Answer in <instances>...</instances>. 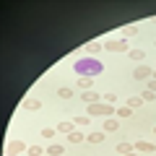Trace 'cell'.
Returning a JSON list of instances; mask_svg holds the SVG:
<instances>
[{
    "label": "cell",
    "instance_id": "1",
    "mask_svg": "<svg viewBox=\"0 0 156 156\" xmlns=\"http://www.w3.org/2000/svg\"><path fill=\"white\" fill-rule=\"evenodd\" d=\"M112 115H117V109L112 104H107V101H99V104L89 107V117H112Z\"/></svg>",
    "mask_w": 156,
    "mask_h": 156
},
{
    "label": "cell",
    "instance_id": "2",
    "mask_svg": "<svg viewBox=\"0 0 156 156\" xmlns=\"http://www.w3.org/2000/svg\"><path fill=\"white\" fill-rule=\"evenodd\" d=\"M104 47H107V52H130L128 39H107Z\"/></svg>",
    "mask_w": 156,
    "mask_h": 156
},
{
    "label": "cell",
    "instance_id": "3",
    "mask_svg": "<svg viewBox=\"0 0 156 156\" xmlns=\"http://www.w3.org/2000/svg\"><path fill=\"white\" fill-rule=\"evenodd\" d=\"M23 151H29L23 140H11V143L5 146V156H18V154H23Z\"/></svg>",
    "mask_w": 156,
    "mask_h": 156
},
{
    "label": "cell",
    "instance_id": "4",
    "mask_svg": "<svg viewBox=\"0 0 156 156\" xmlns=\"http://www.w3.org/2000/svg\"><path fill=\"white\" fill-rule=\"evenodd\" d=\"M76 70H81V76H83V70H91V76H94V73L101 70V65H99L96 60H81V62L76 65Z\"/></svg>",
    "mask_w": 156,
    "mask_h": 156
},
{
    "label": "cell",
    "instance_id": "5",
    "mask_svg": "<svg viewBox=\"0 0 156 156\" xmlns=\"http://www.w3.org/2000/svg\"><path fill=\"white\" fill-rule=\"evenodd\" d=\"M154 76V70H151V65H138L133 70V78L135 81H148V78Z\"/></svg>",
    "mask_w": 156,
    "mask_h": 156
},
{
    "label": "cell",
    "instance_id": "6",
    "mask_svg": "<svg viewBox=\"0 0 156 156\" xmlns=\"http://www.w3.org/2000/svg\"><path fill=\"white\" fill-rule=\"evenodd\" d=\"M81 99H83L86 107H91V104H99V101H101V94H96V91H83Z\"/></svg>",
    "mask_w": 156,
    "mask_h": 156
},
{
    "label": "cell",
    "instance_id": "7",
    "mask_svg": "<svg viewBox=\"0 0 156 156\" xmlns=\"http://www.w3.org/2000/svg\"><path fill=\"white\" fill-rule=\"evenodd\" d=\"M78 89L81 91H91L94 89V76H78Z\"/></svg>",
    "mask_w": 156,
    "mask_h": 156
},
{
    "label": "cell",
    "instance_id": "8",
    "mask_svg": "<svg viewBox=\"0 0 156 156\" xmlns=\"http://www.w3.org/2000/svg\"><path fill=\"white\" fill-rule=\"evenodd\" d=\"M133 146H135L138 154H154V151H156V146L148 143V140H138V143H133Z\"/></svg>",
    "mask_w": 156,
    "mask_h": 156
},
{
    "label": "cell",
    "instance_id": "9",
    "mask_svg": "<svg viewBox=\"0 0 156 156\" xmlns=\"http://www.w3.org/2000/svg\"><path fill=\"white\" fill-rule=\"evenodd\" d=\"M23 109H29V112H37V109H42V101H39L37 96H29V99H23Z\"/></svg>",
    "mask_w": 156,
    "mask_h": 156
},
{
    "label": "cell",
    "instance_id": "10",
    "mask_svg": "<svg viewBox=\"0 0 156 156\" xmlns=\"http://www.w3.org/2000/svg\"><path fill=\"white\" fill-rule=\"evenodd\" d=\"M104 138H107L104 130H94V133H86V140H89V143H104Z\"/></svg>",
    "mask_w": 156,
    "mask_h": 156
},
{
    "label": "cell",
    "instance_id": "11",
    "mask_svg": "<svg viewBox=\"0 0 156 156\" xmlns=\"http://www.w3.org/2000/svg\"><path fill=\"white\" fill-rule=\"evenodd\" d=\"M73 130H76V122H73V120H65V122L57 125V133H62V135H70Z\"/></svg>",
    "mask_w": 156,
    "mask_h": 156
},
{
    "label": "cell",
    "instance_id": "12",
    "mask_svg": "<svg viewBox=\"0 0 156 156\" xmlns=\"http://www.w3.org/2000/svg\"><path fill=\"white\" fill-rule=\"evenodd\" d=\"M117 128H120L117 117H107V120H104V133H115Z\"/></svg>",
    "mask_w": 156,
    "mask_h": 156
},
{
    "label": "cell",
    "instance_id": "13",
    "mask_svg": "<svg viewBox=\"0 0 156 156\" xmlns=\"http://www.w3.org/2000/svg\"><path fill=\"white\" fill-rule=\"evenodd\" d=\"M120 34H122V39L135 37V34H138V26H135V23H130V26H122V29H120Z\"/></svg>",
    "mask_w": 156,
    "mask_h": 156
},
{
    "label": "cell",
    "instance_id": "14",
    "mask_svg": "<svg viewBox=\"0 0 156 156\" xmlns=\"http://www.w3.org/2000/svg\"><path fill=\"white\" fill-rule=\"evenodd\" d=\"M68 140H70V143H83V140H86V133H81V130H73V133L68 135Z\"/></svg>",
    "mask_w": 156,
    "mask_h": 156
},
{
    "label": "cell",
    "instance_id": "15",
    "mask_svg": "<svg viewBox=\"0 0 156 156\" xmlns=\"http://www.w3.org/2000/svg\"><path fill=\"white\" fill-rule=\"evenodd\" d=\"M133 151H135V146H133V143H117V154L128 156V154H133Z\"/></svg>",
    "mask_w": 156,
    "mask_h": 156
},
{
    "label": "cell",
    "instance_id": "16",
    "mask_svg": "<svg viewBox=\"0 0 156 156\" xmlns=\"http://www.w3.org/2000/svg\"><path fill=\"white\" fill-rule=\"evenodd\" d=\"M57 96H60V99H70L73 89H70V86H60V89H57Z\"/></svg>",
    "mask_w": 156,
    "mask_h": 156
},
{
    "label": "cell",
    "instance_id": "17",
    "mask_svg": "<svg viewBox=\"0 0 156 156\" xmlns=\"http://www.w3.org/2000/svg\"><path fill=\"white\" fill-rule=\"evenodd\" d=\"M143 104V96H128V107L130 109H135V107Z\"/></svg>",
    "mask_w": 156,
    "mask_h": 156
},
{
    "label": "cell",
    "instance_id": "18",
    "mask_svg": "<svg viewBox=\"0 0 156 156\" xmlns=\"http://www.w3.org/2000/svg\"><path fill=\"white\" fill-rule=\"evenodd\" d=\"M128 55H130V60H135V62H140V60H143V57H146V52H143V50H130Z\"/></svg>",
    "mask_w": 156,
    "mask_h": 156
},
{
    "label": "cell",
    "instance_id": "19",
    "mask_svg": "<svg viewBox=\"0 0 156 156\" xmlns=\"http://www.w3.org/2000/svg\"><path fill=\"white\" fill-rule=\"evenodd\" d=\"M89 120H91V117H86V115H78L76 120H73V122H76V128H86V125H89Z\"/></svg>",
    "mask_w": 156,
    "mask_h": 156
},
{
    "label": "cell",
    "instance_id": "20",
    "mask_svg": "<svg viewBox=\"0 0 156 156\" xmlns=\"http://www.w3.org/2000/svg\"><path fill=\"white\" fill-rule=\"evenodd\" d=\"M62 151H65V148H62V146H50V148H47V154H50V156H62Z\"/></svg>",
    "mask_w": 156,
    "mask_h": 156
},
{
    "label": "cell",
    "instance_id": "21",
    "mask_svg": "<svg viewBox=\"0 0 156 156\" xmlns=\"http://www.w3.org/2000/svg\"><path fill=\"white\" fill-rule=\"evenodd\" d=\"M26 154H29V156H44V151H42V146H29Z\"/></svg>",
    "mask_w": 156,
    "mask_h": 156
},
{
    "label": "cell",
    "instance_id": "22",
    "mask_svg": "<svg viewBox=\"0 0 156 156\" xmlns=\"http://www.w3.org/2000/svg\"><path fill=\"white\" fill-rule=\"evenodd\" d=\"M99 50H101L99 42H89V44H86V52H89V55H94V52H99Z\"/></svg>",
    "mask_w": 156,
    "mask_h": 156
},
{
    "label": "cell",
    "instance_id": "23",
    "mask_svg": "<svg viewBox=\"0 0 156 156\" xmlns=\"http://www.w3.org/2000/svg\"><path fill=\"white\" fill-rule=\"evenodd\" d=\"M39 135H42V138H55V135H57V128H44Z\"/></svg>",
    "mask_w": 156,
    "mask_h": 156
},
{
    "label": "cell",
    "instance_id": "24",
    "mask_svg": "<svg viewBox=\"0 0 156 156\" xmlns=\"http://www.w3.org/2000/svg\"><path fill=\"white\" fill-rule=\"evenodd\" d=\"M130 115H133V109H130L128 104H125V107H120V109H117V117H130Z\"/></svg>",
    "mask_w": 156,
    "mask_h": 156
},
{
    "label": "cell",
    "instance_id": "25",
    "mask_svg": "<svg viewBox=\"0 0 156 156\" xmlns=\"http://www.w3.org/2000/svg\"><path fill=\"white\" fill-rule=\"evenodd\" d=\"M101 101H107V104H115V101H117V94H101Z\"/></svg>",
    "mask_w": 156,
    "mask_h": 156
},
{
    "label": "cell",
    "instance_id": "26",
    "mask_svg": "<svg viewBox=\"0 0 156 156\" xmlns=\"http://www.w3.org/2000/svg\"><path fill=\"white\" fill-rule=\"evenodd\" d=\"M140 96H143V101H154V99H156V94H154V91H148V89H146Z\"/></svg>",
    "mask_w": 156,
    "mask_h": 156
},
{
    "label": "cell",
    "instance_id": "27",
    "mask_svg": "<svg viewBox=\"0 0 156 156\" xmlns=\"http://www.w3.org/2000/svg\"><path fill=\"white\" fill-rule=\"evenodd\" d=\"M148 91H154V94H156V81H154V78H148Z\"/></svg>",
    "mask_w": 156,
    "mask_h": 156
},
{
    "label": "cell",
    "instance_id": "28",
    "mask_svg": "<svg viewBox=\"0 0 156 156\" xmlns=\"http://www.w3.org/2000/svg\"><path fill=\"white\" fill-rule=\"evenodd\" d=\"M151 78H154V81H156V68H154V76H151Z\"/></svg>",
    "mask_w": 156,
    "mask_h": 156
},
{
    "label": "cell",
    "instance_id": "29",
    "mask_svg": "<svg viewBox=\"0 0 156 156\" xmlns=\"http://www.w3.org/2000/svg\"><path fill=\"white\" fill-rule=\"evenodd\" d=\"M128 156H135V154H128Z\"/></svg>",
    "mask_w": 156,
    "mask_h": 156
},
{
    "label": "cell",
    "instance_id": "30",
    "mask_svg": "<svg viewBox=\"0 0 156 156\" xmlns=\"http://www.w3.org/2000/svg\"><path fill=\"white\" fill-rule=\"evenodd\" d=\"M154 133H156V128H154Z\"/></svg>",
    "mask_w": 156,
    "mask_h": 156
},
{
    "label": "cell",
    "instance_id": "31",
    "mask_svg": "<svg viewBox=\"0 0 156 156\" xmlns=\"http://www.w3.org/2000/svg\"><path fill=\"white\" fill-rule=\"evenodd\" d=\"M44 156H50V154H44Z\"/></svg>",
    "mask_w": 156,
    "mask_h": 156
}]
</instances>
